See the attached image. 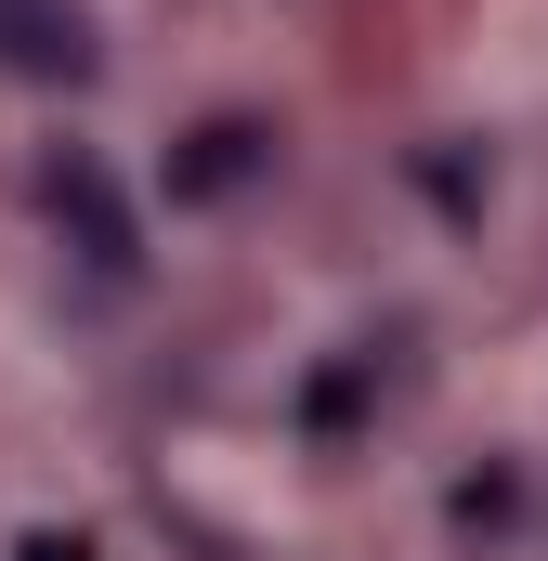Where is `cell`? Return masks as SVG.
Segmentation results:
<instances>
[{
    "label": "cell",
    "mask_w": 548,
    "mask_h": 561,
    "mask_svg": "<svg viewBox=\"0 0 548 561\" xmlns=\"http://www.w3.org/2000/svg\"><path fill=\"white\" fill-rule=\"evenodd\" d=\"M249 144H262V131H209V144H196V170H183V183H196V196H209V183H236V170H249Z\"/></svg>",
    "instance_id": "obj_3"
},
{
    "label": "cell",
    "mask_w": 548,
    "mask_h": 561,
    "mask_svg": "<svg viewBox=\"0 0 548 561\" xmlns=\"http://www.w3.org/2000/svg\"><path fill=\"white\" fill-rule=\"evenodd\" d=\"M13 561H92V536H26Z\"/></svg>",
    "instance_id": "obj_4"
},
{
    "label": "cell",
    "mask_w": 548,
    "mask_h": 561,
    "mask_svg": "<svg viewBox=\"0 0 548 561\" xmlns=\"http://www.w3.org/2000/svg\"><path fill=\"white\" fill-rule=\"evenodd\" d=\"M53 209H79V236H92V262H105V275H132V209H118V183H105L92 157H66V170H53Z\"/></svg>",
    "instance_id": "obj_2"
},
{
    "label": "cell",
    "mask_w": 548,
    "mask_h": 561,
    "mask_svg": "<svg viewBox=\"0 0 548 561\" xmlns=\"http://www.w3.org/2000/svg\"><path fill=\"white\" fill-rule=\"evenodd\" d=\"M0 53H13L26 79H92V26H79L66 0H0Z\"/></svg>",
    "instance_id": "obj_1"
}]
</instances>
